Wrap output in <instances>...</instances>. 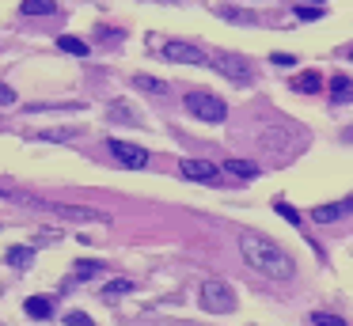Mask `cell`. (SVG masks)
Segmentation results:
<instances>
[{"mask_svg": "<svg viewBox=\"0 0 353 326\" xmlns=\"http://www.w3.org/2000/svg\"><path fill=\"white\" fill-rule=\"evenodd\" d=\"M239 254L251 269H259L262 277H274V281H292L296 277V262L285 247H277L270 235L262 232H243L239 235Z\"/></svg>", "mask_w": 353, "mask_h": 326, "instance_id": "obj_1", "label": "cell"}, {"mask_svg": "<svg viewBox=\"0 0 353 326\" xmlns=\"http://www.w3.org/2000/svg\"><path fill=\"white\" fill-rule=\"evenodd\" d=\"M183 106H186V114L209 121V125H221V121L228 118V103H224L221 95H213V91H186Z\"/></svg>", "mask_w": 353, "mask_h": 326, "instance_id": "obj_2", "label": "cell"}, {"mask_svg": "<svg viewBox=\"0 0 353 326\" xmlns=\"http://www.w3.org/2000/svg\"><path fill=\"white\" fill-rule=\"evenodd\" d=\"M198 303L209 315H224V311L236 307V288L221 277H209V281H201V288H198Z\"/></svg>", "mask_w": 353, "mask_h": 326, "instance_id": "obj_3", "label": "cell"}, {"mask_svg": "<svg viewBox=\"0 0 353 326\" xmlns=\"http://www.w3.org/2000/svg\"><path fill=\"white\" fill-rule=\"evenodd\" d=\"M39 212H54V216L61 220H103L107 224V212L103 209H88V205H69V201H50V197H42V209Z\"/></svg>", "mask_w": 353, "mask_h": 326, "instance_id": "obj_4", "label": "cell"}, {"mask_svg": "<svg viewBox=\"0 0 353 326\" xmlns=\"http://www.w3.org/2000/svg\"><path fill=\"white\" fill-rule=\"evenodd\" d=\"M107 152H110V156H114L122 167H130V171H141V167L148 163V152L141 148V144L118 141V136H110V141H107Z\"/></svg>", "mask_w": 353, "mask_h": 326, "instance_id": "obj_5", "label": "cell"}, {"mask_svg": "<svg viewBox=\"0 0 353 326\" xmlns=\"http://www.w3.org/2000/svg\"><path fill=\"white\" fill-rule=\"evenodd\" d=\"M179 171H183V179L205 182V186H216V179H221L216 163H209V159H198V156H183V159H179Z\"/></svg>", "mask_w": 353, "mask_h": 326, "instance_id": "obj_6", "label": "cell"}, {"mask_svg": "<svg viewBox=\"0 0 353 326\" xmlns=\"http://www.w3.org/2000/svg\"><path fill=\"white\" fill-rule=\"evenodd\" d=\"M163 57H168L171 65H205L209 53L201 50V45H190V42H168L163 45Z\"/></svg>", "mask_w": 353, "mask_h": 326, "instance_id": "obj_7", "label": "cell"}, {"mask_svg": "<svg viewBox=\"0 0 353 326\" xmlns=\"http://www.w3.org/2000/svg\"><path fill=\"white\" fill-rule=\"evenodd\" d=\"M342 216H353V197H342V201H327V205H315L312 220L315 224H334Z\"/></svg>", "mask_w": 353, "mask_h": 326, "instance_id": "obj_8", "label": "cell"}, {"mask_svg": "<svg viewBox=\"0 0 353 326\" xmlns=\"http://www.w3.org/2000/svg\"><path fill=\"white\" fill-rule=\"evenodd\" d=\"M213 61H216V68H221V72L228 76V80H236V83H251V76H254V72H251V68H247L239 57H228V53H216Z\"/></svg>", "mask_w": 353, "mask_h": 326, "instance_id": "obj_9", "label": "cell"}, {"mask_svg": "<svg viewBox=\"0 0 353 326\" xmlns=\"http://www.w3.org/2000/svg\"><path fill=\"white\" fill-rule=\"evenodd\" d=\"M54 307H57L54 296H27V303H23V311H27L31 318H39V323L54 318Z\"/></svg>", "mask_w": 353, "mask_h": 326, "instance_id": "obj_10", "label": "cell"}, {"mask_svg": "<svg viewBox=\"0 0 353 326\" xmlns=\"http://www.w3.org/2000/svg\"><path fill=\"white\" fill-rule=\"evenodd\" d=\"M330 103L334 106H345V103H353V80L350 76H330Z\"/></svg>", "mask_w": 353, "mask_h": 326, "instance_id": "obj_11", "label": "cell"}, {"mask_svg": "<svg viewBox=\"0 0 353 326\" xmlns=\"http://www.w3.org/2000/svg\"><path fill=\"white\" fill-rule=\"evenodd\" d=\"M224 171L236 174V179H259L262 167L254 163V159H236V156H228V159H224Z\"/></svg>", "mask_w": 353, "mask_h": 326, "instance_id": "obj_12", "label": "cell"}, {"mask_svg": "<svg viewBox=\"0 0 353 326\" xmlns=\"http://www.w3.org/2000/svg\"><path fill=\"white\" fill-rule=\"evenodd\" d=\"M72 273H77V281H92V277H99V273H107V262H99V258H80V262L72 265Z\"/></svg>", "mask_w": 353, "mask_h": 326, "instance_id": "obj_13", "label": "cell"}, {"mask_svg": "<svg viewBox=\"0 0 353 326\" xmlns=\"http://www.w3.org/2000/svg\"><path fill=\"white\" fill-rule=\"evenodd\" d=\"M292 91H300V95H315V91H323V76H319V72H300V76H292Z\"/></svg>", "mask_w": 353, "mask_h": 326, "instance_id": "obj_14", "label": "cell"}, {"mask_svg": "<svg viewBox=\"0 0 353 326\" xmlns=\"http://www.w3.org/2000/svg\"><path fill=\"white\" fill-rule=\"evenodd\" d=\"M72 136H84V125H65V129H39L34 141H72Z\"/></svg>", "mask_w": 353, "mask_h": 326, "instance_id": "obj_15", "label": "cell"}, {"mask_svg": "<svg viewBox=\"0 0 353 326\" xmlns=\"http://www.w3.org/2000/svg\"><path fill=\"white\" fill-rule=\"evenodd\" d=\"M4 262H8V265H16V269H27V265L34 262V247H23V243H19V247H8Z\"/></svg>", "mask_w": 353, "mask_h": 326, "instance_id": "obj_16", "label": "cell"}, {"mask_svg": "<svg viewBox=\"0 0 353 326\" xmlns=\"http://www.w3.org/2000/svg\"><path fill=\"white\" fill-rule=\"evenodd\" d=\"M57 0H23L19 4V15H54Z\"/></svg>", "mask_w": 353, "mask_h": 326, "instance_id": "obj_17", "label": "cell"}, {"mask_svg": "<svg viewBox=\"0 0 353 326\" xmlns=\"http://www.w3.org/2000/svg\"><path fill=\"white\" fill-rule=\"evenodd\" d=\"M57 50H61V53H72V57H88V42H84V38H72V34H61V38H57Z\"/></svg>", "mask_w": 353, "mask_h": 326, "instance_id": "obj_18", "label": "cell"}, {"mask_svg": "<svg viewBox=\"0 0 353 326\" xmlns=\"http://www.w3.org/2000/svg\"><path fill=\"white\" fill-rule=\"evenodd\" d=\"M133 88H137V91H152V95H168V83H163V80H152V76H133Z\"/></svg>", "mask_w": 353, "mask_h": 326, "instance_id": "obj_19", "label": "cell"}, {"mask_svg": "<svg viewBox=\"0 0 353 326\" xmlns=\"http://www.w3.org/2000/svg\"><path fill=\"white\" fill-rule=\"evenodd\" d=\"M307 326H345V318L330 315V311H312V315H307Z\"/></svg>", "mask_w": 353, "mask_h": 326, "instance_id": "obj_20", "label": "cell"}, {"mask_svg": "<svg viewBox=\"0 0 353 326\" xmlns=\"http://www.w3.org/2000/svg\"><path fill=\"white\" fill-rule=\"evenodd\" d=\"M125 292H133V281H125V277L103 285V300H110V296H125Z\"/></svg>", "mask_w": 353, "mask_h": 326, "instance_id": "obj_21", "label": "cell"}, {"mask_svg": "<svg viewBox=\"0 0 353 326\" xmlns=\"http://www.w3.org/2000/svg\"><path fill=\"white\" fill-rule=\"evenodd\" d=\"M110 118H122V121H133V125H141V114L133 110L130 103H114V106H110Z\"/></svg>", "mask_w": 353, "mask_h": 326, "instance_id": "obj_22", "label": "cell"}, {"mask_svg": "<svg viewBox=\"0 0 353 326\" xmlns=\"http://www.w3.org/2000/svg\"><path fill=\"white\" fill-rule=\"evenodd\" d=\"M274 209H277V212H281V216H285V220H289V224H292V227H300V224H304V216H300V212H296V209H292V205H285V201H277V205H274Z\"/></svg>", "mask_w": 353, "mask_h": 326, "instance_id": "obj_23", "label": "cell"}, {"mask_svg": "<svg viewBox=\"0 0 353 326\" xmlns=\"http://www.w3.org/2000/svg\"><path fill=\"white\" fill-rule=\"evenodd\" d=\"M65 326H95V323H92V315H84V311H69V315H65Z\"/></svg>", "mask_w": 353, "mask_h": 326, "instance_id": "obj_24", "label": "cell"}, {"mask_svg": "<svg viewBox=\"0 0 353 326\" xmlns=\"http://www.w3.org/2000/svg\"><path fill=\"white\" fill-rule=\"evenodd\" d=\"M12 103H16V91L8 83H0V106H12Z\"/></svg>", "mask_w": 353, "mask_h": 326, "instance_id": "obj_25", "label": "cell"}, {"mask_svg": "<svg viewBox=\"0 0 353 326\" xmlns=\"http://www.w3.org/2000/svg\"><path fill=\"white\" fill-rule=\"evenodd\" d=\"M296 15H300V19H319L323 8H296Z\"/></svg>", "mask_w": 353, "mask_h": 326, "instance_id": "obj_26", "label": "cell"}, {"mask_svg": "<svg viewBox=\"0 0 353 326\" xmlns=\"http://www.w3.org/2000/svg\"><path fill=\"white\" fill-rule=\"evenodd\" d=\"M270 61H274V65H281V68L296 65V57H289V53H274V57H270Z\"/></svg>", "mask_w": 353, "mask_h": 326, "instance_id": "obj_27", "label": "cell"}, {"mask_svg": "<svg viewBox=\"0 0 353 326\" xmlns=\"http://www.w3.org/2000/svg\"><path fill=\"white\" fill-rule=\"evenodd\" d=\"M345 141H353V129H350V133H345Z\"/></svg>", "mask_w": 353, "mask_h": 326, "instance_id": "obj_28", "label": "cell"}, {"mask_svg": "<svg viewBox=\"0 0 353 326\" xmlns=\"http://www.w3.org/2000/svg\"><path fill=\"white\" fill-rule=\"evenodd\" d=\"M315 4H327V0H315Z\"/></svg>", "mask_w": 353, "mask_h": 326, "instance_id": "obj_29", "label": "cell"}, {"mask_svg": "<svg viewBox=\"0 0 353 326\" xmlns=\"http://www.w3.org/2000/svg\"><path fill=\"white\" fill-rule=\"evenodd\" d=\"M350 57H353V45H350Z\"/></svg>", "mask_w": 353, "mask_h": 326, "instance_id": "obj_30", "label": "cell"}]
</instances>
